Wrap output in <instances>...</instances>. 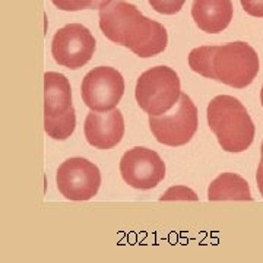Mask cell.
<instances>
[{"label": "cell", "instance_id": "cell-17", "mask_svg": "<svg viewBox=\"0 0 263 263\" xmlns=\"http://www.w3.org/2000/svg\"><path fill=\"white\" fill-rule=\"evenodd\" d=\"M171 199H190L198 201V196L187 187H171L164 196H161V201H171Z\"/></svg>", "mask_w": 263, "mask_h": 263}, {"label": "cell", "instance_id": "cell-2", "mask_svg": "<svg viewBox=\"0 0 263 263\" xmlns=\"http://www.w3.org/2000/svg\"><path fill=\"white\" fill-rule=\"evenodd\" d=\"M189 66L203 78L243 89L259 73V56L253 47L243 41L202 45L190 51Z\"/></svg>", "mask_w": 263, "mask_h": 263}, {"label": "cell", "instance_id": "cell-4", "mask_svg": "<svg viewBox=\"0 0 263 263\" xmlns=\"http://www.w3.org/2000/svg\"><path fill=\"white\" fill-rule=\"evenodd\" d=\"M180 95L179 75L168 66H155L143 72L136 82V101L149 116L167 113L177 104Z\"/></svg>", "mask_w": 263, "mask_h": 263}, {"label": "cell", "instance_id": "cell-7", "mask_svg": "<svg viewBox=\"0 0 263 263\" xmlns=\"http://www.w3.org/2000/svg\"><path fill=\"white\" fill-rule=\"evenodd\" d=\"M124 94V79L120 72L108 66H98L82 81L81 95L92 111H108L117 107Z\"/></svg>", "mask_w": 263, "mask_h": 263}, {"label": "cell", "instance_id": "cell-6", "mask_svg": "<svg viewBox=\"0 0 263 263\" xmlns=\"http://www.w3.org/2000/svg\"><path fill=\"white\" fill-rule=\"evenodd\" d=\"M95 38L81 23H69L60 28L51 41V54L56 63L76 70L85 66L94 56Z\"/></svg>", "mask_w": 263, "mask_h": 263}, {"label": "cell", "instance_id": "cell-16", "mask_svg": "<svg viewBox=\"0 0 263 263\" xmlns=\"http://www.w3.org/2000/svg\"><path fill=\"white\" fill-rule=\"evenodd\" d=\"M152 9L162 15H174L180 12L186 0H148Z\"/></svg>", "mask_w": 263, "mask_h": 263}, {"label": "cell", "instance_id": "cell-21", "mask_svg": "<svg viewBox=\"0 0 263 263\" xmlns=\"http://www.w3.org/2000/svg\"><path fill=\"white\" fill-rule=\"evenodd\" d=\"M261 101H262V105H263V88H262V92H261Z\"/></svg>", "mask_w": 263, "mask_h": 263}, {"label": "cell", "instance_id": "cell-19", "mask_svg": "<svg viewBox=\"0 0 263 263\" xmlns=\"http://www.w3.org/2000/svg\"><path fill=\"white\" fill-rule=\"evenodd\" d=\"M256 182H258V187H259V192L262 193L263 196V164L261 162L259 167H258V173H256Z\"/></svg>", "mask_w": 263, "mask_h": 263}, {"label": "cell", "instance_id": "cell-13", "mask_svg": "<svg viewBox=\"0 0 263 263\" xmlns=\"http://www.w3.org/2000/svg\"><path fill=\"white\" fill-rule=\"evenodd\" d=\"M208 199L218 201H253L249 183L239 174L223 173L218 176L208 189Z\"/></svg>", "mask_w": 263, "mask_h": 263}, {"label": "cell", "instance_id": "cell-9", "mask_svg": "<svg viewBox=\"0 0 263 263\" xmlns=\"http://www.w3.org/2000/svg\"><path fill=\"white\" fill-rule=\"evenodd\" d=\"M120 174L133 189L149 190L164 180L165 165L155 151L136 146L123 155L120 161Z\"/></svg>", "mask_w": 263, "mask_h": 263}, {"label": "cell", "instance_id": "cell-1", "mask_svg": "<svg viewBox=\"0 0 263 263\" xmlns=\"http://www.w3.org/2000/svg\"><path fill=\"white\" fill-rule=\"evenodd\" d=\"M100 28L113 42L148 59L162 53L168 42L167 29L124 0H110L100 9Z\"/></svg>", "mask_w": 263, "mask_h": 263}, {"label": "cell", "instance_id": "cell-20", "mask_svg": "<svg viewBox=\"0 0 263 263\" xmlns=\"http://www.w3.org/2000/svg\"><path fill=\"white\" fill-rule=\"evenodd\" d=\"M261 152H262V158H261V162L263 164V143H262V148H261Z\"/></svg>", "mask_w": 263, "mask_h": 263}, {"label": "cell", "instance_id": "cell-10", "mask_svg": "<svg viewBox=\"0 0 263 263\" xmlns=\"http://www.w3.org/2000/svg\"><path fill=\"white\" fill-rule=\"evenodd\" d=\"M88 143L97 149H111L120 143L124 135V120L117 108L88 113L83 126Z\"/></svg>", "mask_w": 263, "mask_h": 263}, {"label": "cell", "instance_id": "cell-18", "mask_svg": "<svg viewBox=\"0 0 263 263\" xmlns=\"http://www.w3.org/2000/svg\"><path fill=\"white\" fill-rule=\"evenodd\" d=\"M243 9L256 18H263V0H240Z\"/></svg>", "mask_w": 263, "mask_h": 263}, {"label": "cell", "instance_id": "cell-5", "mask_svg": "<svg viewBox=\"0 0 263 263\" xmlns=\"http://www.w3.org/2000/svg\"><path fill=\"white\" fill-rule=\"evenodd\" d=\"M198 108L187 97L180 95L177 104L164 114L149 116V127L155 139L167 146H182L192 141L198 130Z\"/></svg>", "mask_w": 263, "mask_h": 263}, {"label": "cell", "instance_id": "cell-15", "mask_svg": "<svg viewBox=\"0 0 263 263\" xmlns=\"http://www.w3.org/2000/svg\"><path fill=\"white\" fill-rule=\"evenodd\" d=\"M53 4L61 10H85V9H101L110 0H51Z\"/></svg>", "mask_w": 263, "mask_h": 263}, {"label": "cell", "instance_id": "cell-8", "mask_svg": "<svg viewBox=\"0 0 263 263\" xmlns=\"http://www.w3.org/2000/svg\"><path fill=\"white\" fill-rule=\"evenodd\" d=\"M59 192L69 201H89L101 186L98 167L85 158H69L57 170Z\"/></svg>", "mask_w": 263, "mask_h": 263}, {"label": "cell", "instance_id": "cell-14", "mask_svg": "<svg viewBox=\"0 0 263 263\" xmlns=\"http://www.w3.org/2000/svg\"><path fill=\"white\" fill-rule=\"evenodd\" d=\"M75 126H76V114L73 107L63 116H57V117L44 116V130L50 138L56 141H64L70 138V135L75 132Z\"/></svg>", "mask_w": 263, "mask_h": 263}, {"label": "cell", "instance_id": "cell-12", "mask_svg": "<svg viewBox=\"0 0 263 263\" xmlns=\"http://www.w3.org/2000/svg\"><path fill=\"white\" fill-rule=\"evenodd\" d=\"M72 107L69 79L61 73L47 72L44 75V116H63Z\"/></svg>", "mask_w": 263, "mask_h": 263}, {"label": "cell", "instance_id": "cell-3", "mask_svg": "<svg viewBox=\"0 0 263 263\" xmlns=\"http://www.w3.org/2000/svg\"><path fill=\"white\" fill-rule=\"evenodd\" d=\"M208 124L227 152L246 151L255 139V124L246 107L234 97L218 95L206 110Z\"/></svg>", "mask_w": 263, "mask_h": 263}, {"label": "cell", "instance_id": "cell-11", "mask_svg": "<svg viewBox=\"0 0 263 263\" xmlns=\"http://www.w3.org/2000/svg\"><path fill=\"white\" fill-rule=\"evenodd\" d=\"M231 0H195L192 4V16L196 25L209 34L224 31L233 20Z\"/></svg>", "mask_w": 263, "mask_h": 263}]
</instances>
